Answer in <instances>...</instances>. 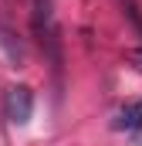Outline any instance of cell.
<instances>
[{
  "instance_id": "7a4b0ae2",
  "label": "cell",
  "mask_w": 142,
  "mask_h": 146,
  "mask_svg": "<svg viewBox=\"0 0 142 146\" xmlns=\"http://www.w3.org/2000/svg\"><path fill=\"white\" fill-rule=\"evenodd\" d=\"M112 129H118V133H135L142 129V99L135 102H129V106H122V109L112 115Z\"/></svg>"
},
{
  "instance_id": "277c9868",
  "label": "cell",
  "mask_w": 142,
  "mask_h": 146,
  "mask_svg": "<svg viewBox=\"0 0 142 146\" xmlns=\"http://www.w3.org/2000/svg\"><path fill=\"white\" fill-rule=\"evenodd\" d=\"M132 61L139 65V72H142V48H139V51H132Z\"/></svg>"
},
{
  "instance_id": "3957f363",
  "label": "cell",
  "mask_w": 142,
  "mask_h": 146,
  "mask_svg": "<svg viewBox=\"0 0 142 146\" xmlns=\"http://www.w3.org/2000/svg\"><path fill=\"white\" fill-rule=\"evenodd\" d=\"M125 14H129V21L135 24V31H139V37H142V10L135 7V0H125Z\"/></svg>"
},
{
  "instance_id": "6da1fadb",
  "label": "cell",
  "mask_w": 142,
  "mask_h": 146,
  "mask_svg": "<svg viewBox=\"0 0 142 146\" xmlns=\"http://www.w3.org/2000/svg\"><path fill=\"white\" fill-rule=\"evenodd\" d=\"M3 109H7V119L14 126H27L31 112H34V92L27 85H10L3 95Z\"/></svg>"
}]
</instances>
